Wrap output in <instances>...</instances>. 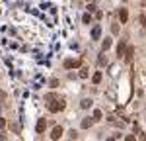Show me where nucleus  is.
<instances>
[{
  "instance_id": "f3484780",
  "label": "nucleus",
  "mask_w": 146,
  "mask_h": 141,
  "mask_svg": "<svg viewBox=\"0 0 146 141\" xmlns=\"http://www.w3.org/2000/svg\"><path fill=\"white\" fill-rule=\"evenodd\" d=\"M51 86H53V88H56V86H58V81H56V79H53V81H51Z\"/></svg>"
},
{
  "instance_id": "6e6552de",
  "label": "nucleus",
  "mask_w": 146,
  "mask_h": 141,
  "mask_svg": "<svg viewBox=\"0 0 146 141\" xmlns=\"http://www.w3.org/2000/svg\"><path fill=\"white\" fill-rule=\"evenodd\" d=\"M100 35H101V28L96 26V28L92 30V39H100Z\"/></svg>"
},
{
  "instance_id": "aec40b11",
  "label": "nucleus",
  "mask_w": 146,
  "mask_h": 141,
  "mask_svg": "<svg viewBox=\"0 0 146 141\" xmlns=\"http://www.w3.org/2000/svg\"><path fill=\"white\" fill-rule=\"evenodd\" d=\"M105 63H107V59H105L103 55H101V57H100V65H105Z\"/></svg>"
},
{
  "instance_id": "9d476101",
  "label": "nucleus",
  "mask_w": 146,
  "mask_h": 141,
  "mask_svg": "<svg viewBox=\"0 0 146 141\" xmlns=\"http://www.w3.org/2000/svg\"><path fill=\"white\" fill-rule=\"evenodd\" d=\"M92 124H94V120H92V117H84V120H82V128H84V129H88Z\"/></svg>"
},
{
  "instance_id": "f03ea898",
  "label": "nucleus",
  "mask_w": 146,
  "mask_h": 141,
  "mask_svg": "<svg viewBox=\"0 0 146 141\" xmlns=\"http://www.w3.org/2000/svg\"><path fill=\"white\" fill-rule=\"evenodd\" d=\"M45 126H47V122L43 117H39V120H37V126H35V131H37V133H43V131H45Z\"/></svg>"
},
{
  "instance_id": "9b49d317",
  "label": "nucleus",
  "mask_w": 146,
  "mask_h": 141,
  "mask_svg": "<svg viewBox=\"0 0 146 141\" xmlns=\"http://www.w3.org/2000/svg\"><path fill=\"white\" fill-rule=\"evenodd\" d=\"M101 47H103V51H107V49L111 47V39H109V37H105V39H103V43H101Z\"/></svg>"
},
{
  "instance_id": "412c9836",
  "label": "nucleus",
  "mask_w": 146,
  "mask_h": 141,
  "mask_svg": "<svg viewBox=\"0 0 146 141\" xmlns=\"http://www.w3.org/2000/svg\"><path fill=\"white\" fill-rule=\"evenodd\" d=\"M88 12H96V6L94 4H88Z\"/></svg>"
},
{
  "instance_id": "1a4fd4ad",
  "label": "nucleus",
  "mask_w": 146,
  "mask_h": 141,
  "mask_svg": "<svg viewBox=\"0 0 146 141\" xmlns=\"http://www.w3.org/2000/svg\"><path fill=\"white\" fill-rule=\"evenodd\" d=\"M101 77H103V75H101V70L94 73V77H92V82H94V84H100V82H101Z\"/></svg>"
},
{
  "instance_id": "ddd939ff",
  "label": "nucleus",
  "mask_w": 146,
  "mask_h": 141,
  "mask_svg": "<svg viewBox=\"0 0 146 141\" xmlns=\"http://www.w3.org/2000/svg\"><path fill=\"white\" fill-rule=\"evenodd\" d=\"M80 79H88V75H90V73H88V69H80Z\"/></svg>"
},
{
  "instance_id": "20e7f679",
  "label": "nucleus",
  "mask_w": 146,
  "mask_h": 141,
  "mask_svg": "<svg viewBox=\"0 0 146 141\" xmlns=\"http://www.w3.org/2000/svg\"><path fill=\"white\" fill-rule=\"evenodd\" d=\"M119 20H121V23H127V20H129V12H127V8H121V10H119Z\"/></svg>"
},
{
  "instance_id": "423d86ee",
  "label": "nucleus",
  "mask_w": 146,
  "mask_h": 141,
  "mask_svg": "<svg viewBox=\"0 0 146 141\" xmlns=\"http://www.w3.org/2000/svg\"><path fill=\"white\" fill-rule=\"evenodd\" d=\"M60 135H62V128H60V126H56V128L53 129V133H51V139H58Z\"/></svg>"
},
{
  "instance_id": "7ed1b4c3",
  "label": "nucleus",
  "mask_w": 146,
  "mask_h": 141,
  "mask_svg": "<svg viewBox=\"0 0 146 141\" xmlns=\"http://www.w3.org/2000/svg\"><path fill=\"white\" fill-rule=\"evenodd\" d=\"M78 65H80L78 59H68V61H64V67H66V69H74V67H78Z\"/></svg>"
},
{
  "instance_id": "0eeeda50",
  "label": "nucleus",
  "mask_w": 146,
  "mask_h": 141,
  "mask_svg": "<svg viewBox=\"0 0 146 141\" xmlns=\"http://www.w3.org/2000/svg\"><path fill=\"white\" fill-rule=\"evenodd\" d=\"M133 55H135V47H129V49H127V53H125V61H127V63H131V61H133Z\"/></svg>"
},
{
  "instance_id": "dca6fc26",
  "label": "nucleus",
  "mask_w": 146,
  "mask_h": 141,
  "mask_svg": "<svg viewBox=\"0 0 146 141\" xmlns=\"http://www.w3.org/2000/svg\"><path fill=\"white\" fill-rule=\"evenodd\" d=\"M94 120H101V112L100 110H94Z\"/></svg>"
},
{
  "instance_id": "4be33fe9",
  "label": "nucleus",
  "mask_w": 146,
  "mask_h": 141,
  "mask_svg": "<svg viewBox=\"0 0 146 141\" xmlns=\"http://www.w3.org/2000/svg\"><path fill=\"white\" fill-rule=\"evenodd\" d=\"M4 126H6V120H4V117H0V129L4 128Z\"/></svg>"
},
{
  "instance_id": "4468645a",
  "label": "nucleus",
  "mask_w": 146,
  "mask_h": 141,
  "mask_svg": "<svg viewBox=\"0 0 146 141\" xmlns=\"http://www.w3.org/2000/svg\"><path fill=\"white\" fill-rule=\"evenodd\" d=\"M82 22H84V23H90V22H92V16H90V14H84Z\"/></svg>"
},
{
  "instance_id": "2eb2a0df",
  "label": "nucleus",
  "mask_w": 146,
  "mask_h": 141,
  "mask_svg": "<svg viewBox=\"0 0 146 141\" xmlns=\"http://www.w3.org/2000/svg\"><path fill=\"white\" fill-rule=\"evenodd\" d=\"M68 137H70V139H76V137H78V133H76L74 129H70V131H68Z\"/></svg>"
},
{
  "instance_id": "6ab92c4d",
  "label": "nucleus",
  "mask_w": 146,
  "mask_h": 141,
  "mask_svg": "<svg viewBox=\"0 0 146 141\" xmlns=\"http://www.w3.org/2000/svg\"><path fill=\"white\" fill-rule=\"evenodd\" d=\"M4 100H6V92H2V90H0V102H4Z\"/></svg>"
},
{
  "instance_id": "f8f14e48",
  "label": "nucleus",
  "mask_w": 146,
  "mask_h": 141,
  "mask_svg": "<svg viewBox=\"0 0 146 141\" xmlns=\"http://www.w3.org/2000/svg\"><path fill=\"white\" fill-rule=\"evenodd\" d=\"M80 106H82V108L86 110V108H90V106H92V100H90V98H84V100L80 102Z\"/></svg>"
},
{
  "instance_id": "a211bd4d",
  "label": "nucleus",
  "mask_w": 146,
  "mask_h": 141,
  "mask_svg": "<svg viewBox=\"0 0 146 141\" xmlns=\"http://www.w3.org/2000/svg\"><path fill=\"white\" fill-rule=\"evenodd\" d=\"M140 23H142V28H146V16H140Z\"/></svg>"
},
{
  "instance_id": "f257e3e1",
  "label": "nucleus",
  "mask_w": 146,
  "mask_h": 141,
  "mask_svg": "<svg viewBox=\"0 0 146 141\" xmlns=\"http://www.w3.org/2000/svg\"><path fill=\"white\" fill-rule=\"evenodd\" d=\"M64 102L62 100H53V102H49L47 108H49V112H60V110H64Z\"/></svg>"
},
{
  "instance_id": "39448f33",
  "label": "nucleus",
  "mask_w": 146,
  "mask_h": 141,
  "mask_svg": "<svg viewBox=\"0 0 146 141\" xmlns=\"http://www.w3.org/2000/svg\"><path fill=\"white\" fill-rule=\"evenodd\" d=\"M125 47H127V41L125 39H121L119 41V45H117V55L121 57V55H125Z\"/></svg>"
}]
</instances>
